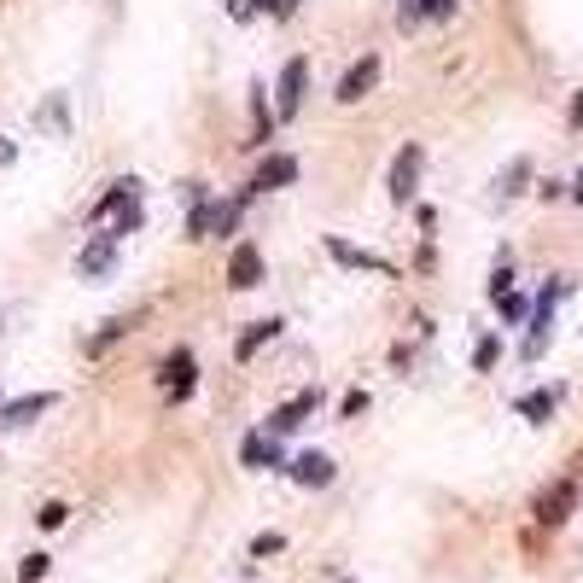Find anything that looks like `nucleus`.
<instances>
[{
  "label": "nucleus",
  "mask_w": 583,
  "mask_h": 583,
  "mask_svg": "<svg viewBox=\"0 0 583 583\" xmlns=\"http://www.w3.org/2000/svg\"><path fill=\"white\" fill-rule=\"evenodd\" d=\"M420 170H426V146H420V140H409V146L391 158V175H385L391 205H409L414 193H420Z\"/></svg>",
  "instance_id": "obj_1"
},
{
  "label": "nucleus",
  "mask_w": 583,
  "mask_h": 583,
  "mask_svg": "<svg viewBox=\"0 0 583 583\" xmlns=\"http://www.w3.org/2000/svg\"><path fill=\"white\" fill-rule=\"evenodd\" d=\"M315 409H321V385H304V391H298L292 403H280V409L263 420V432H269V438L280 444V438H286V432H298V426H304Z\"/></svg>",
  "instance_id": "obj_2"
},
{
  "label": "nucleus",
  "mask_w": 583,
  "mask_h": 583,
  "mask_svg": "<svg viewBox=\"0 0 583 583\" xmlns=\"http://www.w3.org/2000/svg\"><path fill=\"white\" fill-rule=\"evenodd\" d=\"M578 490H583L578 479H554L549 490L537 496V508H531V514H537V525H549V531H560V525L572 519V508H578Z\"/></svg>",
  "instance_id": "obj_3"
},
{
  "label": "nucleus",
  "mask_w": 583,
  "mask_h": 583,
  "mask_svg": "<svg viewBox=\"0 0 583 583\" xmlns=\"http://www.w3.org/2000/svg\"><path fill=\"white\" fill-rule=\"evenodd\" d=\"M158 379H164V397H170V403H187V397H193V385H199V362H193V350H187V344L170 350V356H164V368H158Z\"/></svg>",
  "instance_id": "obj_4"
},
{
  "label": "nucleus",
  "mask_w": 583,
  "mask_h": 583,
  "mask_svg": "<svg viewBox=\"0 0 583 583\" xmlns=\"http://www.w3.org/2000/svg\"><path fill=\"white\" fill-rule=\"evenodd\" d=\"M304 88H309V59L298 53V59H286V65H280V88H275V94H280V100H275V117H280V123L304 111Z\"/></svg>",
  "instance_id": "obj_5"
},
{
  "label": "nucleus",
  "mask_w": 583,
  "mask_h": 583,
  "mask_svg": "<svg viewBox=\"0 0 583 583\" xmlns=\"http://www.w3.org/2000/svg\"><path fill=\"white\" fill-rule=\"evenodd\" d=\"M374 82H379V53H362V59L339 76V94H333V100H339V105L368 100V94H374Z\"/></svg>",
  "instance_id": "obj_6"
},
{
  "label": "nucleus",
  "mask_w": 583,
  "mask_h": 583,
  "mask_svg": "<svg viewBox=\"0 0 583 583\" xmlns=\"http://www.w3.org/2000/svg\"><path fill=\"white\" fill-rule=\"evenodd\" d=\"M327 257L339 263V269H368V275H391V263L379 257V251H368V245H350V240H339V234H327Z\"/></svg>",
  "instance_id": "obj_7"
},
{
  "label": "nucleus",
  "mask_w": 583,
  "mask_h": 583,
  "mask_svg": "<svg viewBox=\"0 0 583 583\" xmlns=\"http://www.w3.org/2000/svg\"><path fill=\"white\" fill-rule=\"evenodd\" d=\"M286 473L304 484V490H327V484L339 479V467H333V455H321V449H304L298 461H286Z\"/></svg>",
  "instance_id": "obj_8"
},
{
  "label": "nucleus",
  "mask_w": 583,
  "mask_h": 583,
  "mask_svg": "<svg viewBox=\"0 0 583 583\" xmlns=\"http://www.w3.org/2000/svg\"><path fill=\"white\" fill-rule=\"evenodd\" d=\"M292 181H298V158L292 152H269L257 164V175H251V193H275V187H292Z\"/></svg>",
  "instance_id": "obj_9"
},
{
  "label": "nucleus",
  "mask_w": 583,
  "mask_h": 583,
  "mask_svg": "<svg viewBox=\"0 0 583 583\" xmlns=\"http://www.w3.org/2000/svg\"><path fill=\"white\" fill-rule=\"evenodd\" d=\"M47 409H53V391H30V397H12V403H0V432H18V426L41 420Z\"/></svg>",
  "instance_id": "obj_10"
},
{
  "label": "nucleus",
  "mask_w": 583,
  "mask_h": 583,
  "mask_svg": "<svg viewBox=\"0 0 583 583\" xmlns=\"http://www.w3.org/2000/svg\"><path fill=\"white\" fill-rule=\"evenodd\" d=\"M240 461L251 467V473H286V461H280V444L269 438V432H245Z\"/></svg>",
  "instance_id": "obj_11"
},
{
  "label": "nucleus",
  "mask_w": 583,
  "mask_h": 583,
  "mask_svg": "<svg viewBox=\"0 0 583 583\" xmlns=\"http://www.w3.org/2000/svg\"><path fill=\"white\" fill-rule=\"evenodd\" d=\"M257 280H263V251H257L251 240H240L234 245V257H228V286H234V292H251Z\"/></svg>",
  "instance_id": "obj_12"
},
{
  "label": "nucleus",
  "mask_w": 583,
  "mask_h": 583,
  "mask_svg": "<svg viewBox=\"0 0 583 583\" xmlns=\"http://www.w3.org/2000/svg\"><path fill=\"white\" fill-rule=\"evenodd\" d=\"M111 263H117V240H111V234H100V240H88L82 251H76V275L82 280L111 275Z\"/></svg>",
  "instance_id": "obj_13"
},
{
  "label": "nucleus",
  "mask_w": 583,
  "mask_h": 583,
  "mask_svg": "<svg viewBox=\"0 0 583 583\" xmlns=\"http://www.w3.org/2000/svg\"><path fill=\"white\" fill-rule=\"evenodd\" d=\"M280 327H286V321H275V315H269V321H251V327L240 333V344H234V356H240V362H251V356H257L263 344H275V339H280Z\"/></svg>",
  "instance_id": "obj_14"
},
{
  "label": "nucleus",
  "mask_w": 583,
  "mask_h": 583,
  "mask_svg": "<svg viewBox=\"0 0 583 583\" xmlns=\"http://www.w3.org/2000/svg\"><path fill=\"white\" fill-rule=\"evenodd\" d=\"M560 397H566L560 385H543V391H525V397H519V414H525L531 426H543V420H549V414L560 409Z\"/></svg>",
  "instance_id": "obj_15"
},
{
  "label": "nucleus",
  "mask_w": 583,
  "mask_h": 583,
  "mask_svg": "<svg viewBox=\"0 0 583 583\" xmlns=\"http://www.w3.org/2000/svg\"><path fill=\"white\" fill-rule=\"evenodd\" d=\"M135 199H140V181H135V175H117V181H111V187L100 193V205H94V216H111V210L135 205Z\"/></svg>",
  "instance_id": "obj_16"
},
{
  "label": "nucleus",
  "mask_w": 583,
  "mask_h": 583,
  "mask_svg": "<svg viewBox=\"0 0 583 583\" xmlns=\"http://www.w3.org/2000/svg\"><path fill=\"white\" fill-rule=\"evenodd\" d=\"M140 327V315H111V321H105L100 333H94V339H88V356H105V350H111V344L123 339V333H135Z\"/></svg>",
  "instance_id": "obj_17"
},
{
  "label": "nucleus",
  "mask_w": 583,
  "mask_h": 583,
  "mask_svg": "<svg viewBox=\"0 0 583 583\" xmlns=\"http://www.w3.org/2000/svg\"><path fill=\"white\" fill-rule=\"evenodd\" d=\"M549 333H554V304H537V315H531V339H525V362H537L543 356V344H549Z\"/></svg>",
  "instance_id": "obj_18"
},
{
  "label": "nucleus",
  "mask_w": 583,
  "mask_h": 583,
  "mask_svg": "<svg viewBox=\"0 0 583 583\" xmlns=\"http://www.w3.org/2000/svg\"><path fill=\"white\" fill-rule=\"evenodd\" d=\"M251 117H257V129H251V140H257V146H269V135H275V111H269V105H263V82H257V88H251Z\"/></svg>",
  "instance_id": "obj_19"
},
{
  "label": "nucleus",
  "mask_w": 583,
  "mask_h": 583,
  "mask_svg": "<svg viewBox=\"0 0 583 583\" xmlns=\"http://www.w3.org/2000/svg\"><path fill=\"white\" fill-rule=\"evenodd\" d=\"M525 181H531V158H514L508 170L496 175V193H502V199H514V193H525Z\"/></svg>",
  "instance_id": "obj_20"
},
{
  "label": "nucleus",
  "mask_w": 583,
  "mask_h": 583,
  "mask_svg": "<svg viewBox=\"0 0 583 583\" xmlns=\"http://www.w3.org/2000/svg\"><path fill=\"white\" fill-rule=\"evenodd\" d=\"M210 228H216V199L193 205V216H187V240H210Z\"/></svg>",
  "instance_id": "obj_21"
},
{
  "label": "nucleus",
  "mask_w": 583,
  "mask_h": 583,
  "mask_svg": "<svg viewBox=\"0 0 583 583\" xmlns=\"http://www.w3.org/2000/svg\"><path fill=\"white\" fill-rule=\"evenodd\" d=\"M496 356H502V339H496V333H484L479 350H473V368H479V374H490V368H496Z\"/></svg>",
  "instance_id": "obj_22"
},
{
  "label": "nucleus",
  "mask_w": 583,
  "mask_h": 583,
  "mask_svg": "<svg viewBox=\"0 0 583 583\" xmlns=\"http://www.w3.org/2000/svg\"><path fill=\"white\" fill-rule=\"evenodd\" d=\"M426 18H432V12H426V0H403V6H397V24H403V30H420Z\"/></svg>",
  "instance_id": "obj_23"
},
{
  "label": "nucleus",
  "mask_w": 583,
  "mask_h": 583,
  "mask_svg": "<svg viewBox=\"0 0 583 583\" xmlns=\"http://www.w3.org/2000/svg\"><path fill=\"white\" fill-rule=\"evenodd\" d=\"M508 292H514V269H508V257H502V263H496V275H490V298L502 304Z\"/></svg>",
  "instance_id": "obj_24"
},
{
  "label": "nucleus",
  "mask_w": 583,
  "mask_h": 583,
  "mask_svg": "<svg viewBox=\"0 0 583 583\" xmlns=\"http://www.w3.org/2000/svg\"><path fill=\"white\" fill-rule=\"evenodd\" d=\"M135 228H140V199L117 210V228H111V240H123V234H135Z\"/></svg>",
  "instance_id": "obj_25"
},
{
  "label": "nucleus",
  "mask_w": 583,
  "mask_h": 583,
  "mask_svg": "<svg viewBox=\"0 0 583 583\" xmlns=\"http://www.w3.org/2000/svg\"><path fill=\"white\" fill-rule=\"evenodd\" d=\"M286 549V537H280V531H263V537H251V554H257V560H269V554H280Z\"/></svg>",
  "instance_id": "obj_26"
},
{
  "label": "nucleus",
  "mask_w": 583,
  "mask_h": 583,
  "mask_svg": "<svg viewBox=\"0 0 583 583\" xmlns=\"http://www.w3.org/2000/svg\"><path fill=\"white\" fill-rule=\"evenodd\" d=\"M47 566H53L47 554H30V560L18 566V583H41V578H47Z\"/></svg>",
  "instance_id": "obj_27"
},
{
  "label": "nucleus",
  "mask_w": 583,
  "mask_h": 583,
  "mask_svg": "<svg viewBox=\"0 0 583 583\" xmlns=\"http://www.w3.org/2000/svg\"><path fill=\"white\" fill-rule=\"evenodd\" d=\"M368 409V391L356 385V391H344V403H339V420H356V414Z\"/></svg>",
  "instance_id": "obj_28"
},
{
  "label": "nucleus",
  "mask_w": 583,
  "mask_h": 583,
  "mask_svg": "<svg viewBox=\"0 0 583 583\" xmlns=\"http://www.w3.org/2000/svg\"><path fill=\"white\" fill-rule=\"evenodd\" d=\"M35 519H41L47 531H59V525L70 519V508H65V502H41V514H35Z\"/></svg>",
  "instance_id": "obj_29"
},
{
  "label": "nucleus",
  "mask_w": 583,
  "mask_h": 583,
  "mask_svg": "<svg viewBox=\"0 0 583 583\" xmlns=\"http://www.w3.org/2000/svg\"><path fill=\"white\" fill-rule=\"evenodd\" d=\"M257 12H269V18H292L298 0H257Z\"/></svg>",
  "instance_id": "obj_30"
},
{
  "label": "nucleus",
  "mask_w": 583,
  "mask_h": 583,
  "mask_svg": "<svg viewBox=\"0 0 583 583\" xmlns=\"http://www.w3.org/2000/svg\"><path fill=\"white\" fill-rule=\"evenodd\" d=\"M496 309H502V321H525V298H519V292H508Z\"/></svg>",
  "instance_id": "obj_31"
},
{
  "label": "nucleus",
  "mask_w": 583,
  "mask_h": 583,
  "mask_svg": "<svg viewBox=\"0 0 583 583\" xmlns=\"http://www.w3.org/2000/svg\"><path fill=\"white\" fill-rule=\"evenodd\" d=\"M228 12H234V18H240V24H245V18L257 12V0H228Z\"/></svg>",
  "instance_id": "obj_32"
},
{
  "label": "nucleus",
  "mask_w": 583,
  "mask_h": 583,
  "mask_svg": "<svg viewBox=\"0 0 583 583\" xmlns=\"http://www.w3.org/2000/svg\"><path fill=\"white\" fill-rule=\"evenodd\" d=\"M6 164H18V146H12V140L0 135V170H6Z\"/></svg>",
  "instance_id": "obj_33"
},
{
  "label": "nucleus",
  "mask_w": 583,
  "mask_h": 583,
  "mask_svg": "<svg viewBox=\"0 0 583 583\" xmlns=\"http://www.w3.org/2000/svg\"><path fill=\"white\" fill-rule=\"evenodd\" d=\"M566 123H572V129H583V88H578V100H572V111H566Z\"/></svg>",
  "instance_id": "obj_34"
},
{
  "label": "nucleus",
  "mask_w": 583,
  "mask_h": 583,
  "mask_svg": "<svg viewBox=\"0 0 583 583\" xmlns=\"http://www.w3.org/2000/svg\"><path fill=\"white\" fill-rule=\"evenodd\" d=\"M426 12H432V18H449V12H455V0H426Z\"/></svg>",
  "instance_id": "obj_35"
},
{
  "label": "nucleus",
  "mask_w": 583,
  "mask_h": 583,
  "mask_svg": "<svg viewBox=\"0 0 583 583\" xmlns=\"http://www.w3.org/2000/svg\"><path fill=\"white\" fill-rule=\"evenodd\" d=\"M572 199H578V205H583V187H578V193H572Z\"/></svg>",
  "instance_id": "obj_36"
}]
</instances>
